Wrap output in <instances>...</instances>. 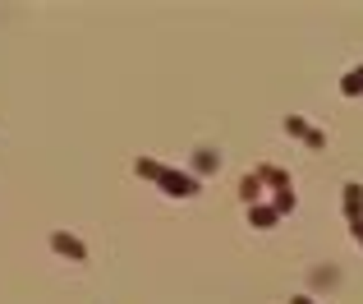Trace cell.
<instances>
[{"label": "cell", "mask_w": 363, "mask_h": 304, "mask_svg": "<svg viewBox=\"0 0 363 304\" xmlns=\"http://www.w3.org/2000/svg\"><path fill=\"white\" fill-rule=\"evenodd\" d=\"M345 221H363V184L359 180L345 184Z\"/></svg>", "instance_id": "obj_5"}, {"label": "cell", "mask_w": 363, "mask_h": 304, "mask_svg": "<svg viewBox=\"0 0 363 304\" xmlns=\"http://www.w3.org/2000/svg\"><path fill=\"white\" fill-rule=\"evenodd\" d=\"M276 221H281V217H276L272 203H253V208H248V226L253 230H272Z\"/></svg>", "instance_id": "obj_6"}, {"label": "cell", "mask_w": 363, "mask_h": 304, "mask_svg": "<svg viewBox=\"0 0 363 304\" xmlns=\"http://www.w3.org/2000/svg\"><path fill=\"white\" fill-rule=\"evenodd\" d=\"M285 134H290V138H299V143H308L313 152L327 148V134H322L318 124H308L303 116H285Z\"/></svg>", "instance_id": "obj_2"}, {"label": "cell", "mask_w": 363, "mask_h": 304, "mask_svg": "<svg viewBox=\"0 0 363 304\" xmlns=\"http://www.w3.org/2000/svg\"><path fill=\"white\" fill-rule=\"evenodd\" d=\"M156 189H161V194H170V198H194L198 189H202V180H198V175H189V171L166 166V171H161V180H156Z\"/></svg>", "instance_id": "obj_1"}, {"label": "cell", "mask_w": 363, "mask_h": 304, "mask_svg": "<svg viewBox=\"0 0 363 304\" xmlns=\"http://www.w3.org/2000/svg\"><path fill=\"white\" fill-rule=\"evenodd\" d=\"M253 175H257L262 184H272L276 194H285V189H294V184H290V171H285V166H276V162H267V166H257Z\"/></svg>", "instance_id": "obj_4"}, {"label": "cell", "mask_w": 363, "mask_h": 304, "mask_svg": "<svg viewBox=\"0 0 363 304\" xmlns=\"http://www.w3.org/2000/svg\"><path fill=\"white\" fill-rule=\"evenodd\" d=\"M349 235H354V240L363 244V221H349Z\"/></svg>", "instance_id": "obj_11"}, {"label": "cell", "mask_w": 363, "mask_h": 304, "mask_svg": "<svg viewBox=\"0 0 363 304\" xmlns=\"http://www.w3.org/2000/svg\"><path fill=\"white\" fill-rule=\"evenodd\" d=\"M221 166V152L216 148H198L194 152V175H207V171H216Z\"/></svg>", "instance_id": "obj_7"}, {"label": "cell", "mask_w": 363, "mask_h": 304, "mask_svg": "<svg viewBox=\"0 0 363 304\" xmlns=\"http://www.w3.org/2000/svg\"><path fill=\"white\" fill-rule=\"evenodd\" d=\"M161 171H166L161 162H152V157H134V175H138V180H152V184H156V180H161Z\"/></svg>", "instance_id": "obj_8"}, {"label": "cell", "mask_w": 363, "mask_h": 304, "mask_svg": "<svg viewBox=\"0 0 363 304\" xmlns=\"http://www.w3.org/2000/svg\"><path fill=\"white\" fill-rule=\"evenodd\" d=\"M51 249H56L60 259H74V263H83V259H88V244L78 240L74 230H51Z\"/></svg>", "instance_id": "obj_3"}, {"label": "cell", "mask_w": 363, "mask_h": 304, "mask_svg": "<svg viewBox=\"0 0 363 304\" xmlns=\"http://www.w3.org/2000/svg\"><path fill=\"white\" fill-rule=\"evenodd\" d=\"M257 194H262V180H257V175H244V180H239V198L248 203V208H253Z\"/></svg>", "instance_id": "obj_10"}, {"label": "cell", "mask_w": 363, "mask_h": 304, "mask_svg": "<svg viewBox=\"0 0 363 304\" xmlns=\"http://www.w3.org/2000/svg\"><path fill=\"white\" fill-rule=\"evenodd\" d=\"M290 304H318L313 295H290Z\"/></svg>", "instance_id": "obj_12"}, {"label": "cell", "mask_w": 363, "mask_h": 304, "mask_svg": "<svg viewBox=\"0 0 363 304\" xmlns=\"http://www.w3.org/2000/svg\"><path fill=\"white\" fill-rule=\"evenodd\" d=\"M340 97H363V65H354V69L340 78Z\"/></svg>", "instance_id": "obj_9"}]
</instances>
